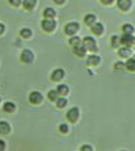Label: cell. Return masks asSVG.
I'll return each mask as SVG.
<instances>
[{
  "label": "cell",
  "mask_w": 135,
  "mask_h": 151,
  "mask_svg": "<svg viewBox=\"0 0 135 151\" xmlns=\"http://www.w3.org/2000/svg\"><path fill=\"white\" fill-rule=\"evenodd\" d=\"M47 96H49V99H50V100L56 101V100L58 99V96H59V94H58L57 90H51V91L49 92V94H47Z\"/></svg>",
  "instance_id": "cell-23"
},
{
  "label": "cell",
  "mask_w": 135,
  "mask_h": 151,
  "mask_svg": "<svg viewBox=\"0 0 135 151\" xmlns=\"http://www.w3.org/2000/svg\"><path fill=\"white\" fill-rule=\"evenodd\" d=\"M91 31H92L95 34L99 35V34H102V33H103L104 27H103V25H102L101 22H95V24L91 26Z\"/></svg>",
  "instance_id": "cell-10"
},
{
  "label": "cell",
  "mask_w": 135,
  "mask_h": 151,
  "mask_svg": "<svg viewBox=\"0 0 135 151\" xmlns=\"http://www.w3.org/2000/svg\"><path fill=\"white\" fill-rule=\"evenodd\" d=\"M69 42H70V45H72L73 47H76V46H79L81 45V38L79 37H72V38H70V40H69Z\"/></svg>",
  "instance_id": "cell-22"
},
{
  "label": "cell",
  "mask_w": 135,
  "mask_h": 151,
  "mask_svg": "<svg viewBox=\"0 0 135 151\" xmlns=\"http://www.w3.org/2000/svg\"><path fill=\"white\" fill-rule=\"evenodd\" d=\"M28 100H30L32 104H39V103H41V100H43V96H41V93L38 92V91H33V92L30 93Z\"/></svg>",
  "instance_id": "cell-6"
},
{
  "label": "cell",
  "mask_w": 135,
  "mask_h": 151,
  "mask_svg": "<svg viewBox=\"0 0 135 151\" xmlns=\"http://www.w3.org/2000/svg\"><path fill=\"white\" fill-rule=\"evenodd\" d=\"M73 52H75V54L78 55V57H84L85 53H86V48H85L83 45H79V46H76V47L73 48Z\"/></svg>",
  "instance_id": "cell-12"
},
{
  "label": "cell",
  "mask_w": 135,
  "mask_h": 151,
  "mask_svg": "<svg viewBox=\"0 0 135 151\" xmlns=\"http://www.w3.org/2000/svg\"><path fill=\"white\" fill-rule=\"evenodd\" d=\"M9 130H11V126H9V124H8L7 122H4V120L0 122V133H1V134L8 133Z\"/></svg>",
  "instance_id": "cell-13"
},
{
  "label": "cell",
  "mask_w": 135,
  "mask_h": 151,
  "mask_svg": "<svg viewBox=\"0 0 135 151\" xmlns=\"http://www.w3.org/2000/svg\"><path fill=\"white\" fill-rule=\"evenodd\" d=\"M99 61H101V58L98 55H96V54H91V55L88 57V64L89 65L95 66V65H98Z\"/></svg>",
  "instance_id": "cell-11"
},
{
  "label": "cell",
  "mask_w": 135,
  "mask_h": 151,
  "mask_svg": "<svg viewBox=\"0 0 135 151\" xmlns=\"http://www.w3.org/2000/svg\"><path fill=\"white\" fill-rule=\"evenodd\" d=\"M20 35L26 39V38H30V37L32 35V32H31L30 28H22V29L20 31Z\"/></svg>",
  "instance_id": "cell-25"
},
{
  "label": "cell",
  "mask_w": 135,
  "mask_h": 151,
  "mask_svg": "<svg viewBox=\"0 0 135 151\" xmlns=\"http://www.w3.org/2000/svg\"><path fill=\"white\" fill-rule=\"evenodd\" d=\"M56 104H57V106H58L59 109H63V107L68 104V100H66L65 98H58V99L56 100Z\"/></svg>",
  "instance_id": "cell-26"
},
{
  "label": "cell",
  "mask_w": 135,
  "mask_h": 151,
  "mask_svg": "<svg viewBox=\"0 0 135 151\" xmlns=\"http://www.w3.org/2000/svg\"><path fill=\"white\" fill-rule=\"evenodd\" d=\"M59 131H60L62 133H66V132L69 131V126H68L66 124H60V125H59Z\"/></svg>",
  "instance_id": "cell-27"
},
{
  "label": "cell",
  "mask_w": 135,
  "mask_h": 151,
  "mask_svg": "<svg viewBox=\"0 0 135 151\" xmlns=\"http://www.w3.org/2000/svg\"><path fill=\"white\" fill-rule=\"evenodd\" d=\"M123 66H124V64H123V63H121V61H118V63H116V64H115V68H116V70L122 68Z\"/></svg>",
  "instance_id": "cell-30"
},
{
  "label": "cell",
  "mask_w": 135,
  "mask_h": 151,
  "mask_svg": "<svg viewBox=\"0 0 135 151\" xmlns=\"http://www.w3.org/2000/svg\"><path fill=\"white\" fill-rule=\"evenodd\" d=\"M120 44H121V38L117 37V35H112L111 37V45H112V47H118Z\"/></svg>",
  "instance_id": "cell-24"
},
{
  "label": "cell",
  "mask_w": 135,
  "mask_h": 151,
  "mask_svg": "<svg viewBox=\"0 0 135 151\" xmlns=\"http://www.w3.org/2000/svg\"><path fill=\"white\" fill-rule=\"evenodd\" d=\"M14 110H15V104H14V103H12V101H6V103L4 104V111H5V112L11 113V112H13Z\"/></svg>",
  "instance_id": "cell-18"
},
{
  "label": "cell",
  "mask_w": 135,
  "mask_h": 151,
  "mask_svg": "<svg viewBox=\"0 0 135 151\" xmlns=\"http://www.w3.org/2000/svg\"><path fill=\"white\" fill-rule=\"evenodd\" d=\"M66 117H68V119H69L70 122L75 123V122L78 119V117H79V110H78V107H71V109L68 111Z\"/></svg>",
  "instance_id": "cell-5"
},
{
  "label": "cell",
  "mask_w": 135,
  "mask_h": 151,
  "mask_svg": "<svg viewBox=\"0 0 135 151\" xmlns=\"http://www.w3.org/2000/svg\"><path fill=\"white\" fill-rule=\"evenodd\" d=\"M83 46L86 48V50H90V51H96L97 47H96V41L94 38L91 37H85L83 39Z\"/></svg>",
  "instance_id": "cell-2"
},
{
  "label": "cell",
  "mask_w": 135,
  "mask_h": 151,
  "mask_svg": "<svg viewBox=\"0 0 135 151\" xmlns=\"http://www.w3.org/2000/svg\"><path fill=\"white\" fill-rule=\"evenodd\" d=\"M57 92H58V94H60V96H66V94L69 93V87H68V85H65V84L58 85Z\"/></svg>",
  "instance_id": "cell-15"
},
{
  "label": "cell",
  "mask_w": 135,
  "mask_h": 151,
  "mask_svg": "<svg viewBox=\"0 0 135 151\" xmlns=\"http://www.w3.org/2000/svg\"><path fill=\"white\" fill-rule=\"evenodd\" d=\"M33 57H34V55H33V53H32V51H31V50H24V51L21 52V55H20L21 60H22L24 63H26V64L32 63Z\"/></svg>",
  "instance_id": "cell-7"
},
{
  "label": "cell",
  "mask_w": 135,
  "mask_h": 151,
  "mask_svg": "<svg viewBox=\"0 0 135 151\" xmlns=\"http://www.w3.org/2000/svg\"><path fill=\"white\" fill-rule=\"evenodd\" d=\"M53 1H54L56 4H59V5H60V4H63L65 0H53Z\"/></svg>",
  "instance_id": "cell-34"
},
{
  "label": "cell",
  "mask_w": 135,
  "mask_h": 151,
  "mask_svg": "<svg viewBox=\"0 0 135 151\" xmlns=\"http://www.w3.org/2000/svg\"><path fill=\"white\" fill-rule=\"evenodd\" d=\"M122 31H123L124 34H133V32H134V26L130 25V24H124V25L122 26Z\"/></svg>",
  "instance_id": "cell-19"
},
{
  "label": "cell",
  "mask_w": 135,
  "mask_h": 151,
  "mask_svg": "<svg viewBox=\"0 0 135 151\" xmlns=\"http://www.w3.org/2000/svg\"><path fill=\"white\" fill-rule=\"evenodd\" d=\"M95 21H96L95 14H86V15L84 17V22H85L86 25H89V26H92V25L95 24Z\"/></svg>",
  "instance_id": "cell-17"
},
{
  "label": "cell",
  "mask_w": 135,
  "mask_h": 151,
  "mask_svg": "<svg viewBox=\"0 0 135 151\" xmlns=\"http://www.w3.org/2000/svg\"><path fill=\"white\" fill-rule=\"evenodd\" d=\"M41 27H43V29L44 31H46V32H52L54 28H56V21L53 20V19H44L43 21H41Z\"/></svg>",
  "instance_id": "cell-1"
},
{
  "label": "cell",
  "mask_w": 135,
  "mask_h": 151,
  "mask_svg": "<svg viewBox=\"0 0 135 151\" xmlns=\"http://www.w3.org/2000/svg\"><path fill=\"white\" fill-rule=\"evenodd\" d=\"M123 151H124V150H123Z\"/></svg>",
  "instance_id": "cell-35"
},
{
  "label": "cell",
  "mask_w": 135,
  "mask_h": 151,
  "mask_svg": "<svg viewBox=\"0 0 135 151\" xmlns=\"http://www.w3.org/2000/svg\"><path fill=\"white\" fill-rule=\"evenodd\" d=\"M5 31V25L4 24H0V34H2Z\"/></svg>",
  "instance_id": "cell-33"
},
{
  "label": "cell",
  "mask_w": 135,
  "mask_h": 151,
  "mask_svg": "<svg viewBox=\"0 0 135 151\" xmlns=\"http://www.w3.org/2000/svg\"><path fill=\"white\" fill-rule=\"evenodd\" d=\"M5 146H6V145H5V142L0 139V151H4V150H5Z\"/></svg>",
  "instance_id": "cell-31"
},
{
  "label": "cell",
  "mask_w": 135,
  "mask_h": 151,
  "mask_svg": "<svg viewBox=\"0 0 135 151\" xmlns=\"http://www.w3.org/2000/svg\"><path fill=\"white\" fill-rule=\"evenodd\" d=\"M118 54H120L122 58H128V57H130V54H131V50H130L129 47H121V48L118 50Z\"/></svg>",
  "instance_id": "cell-14"
},
{
  "label": "cell",
  "mask_w": 135,
  "mask_h": 151,
  "mask_svg": "<svg viewBox=\"0 0 135 151\" xmlns=\"http://www.w3.org/2000/svg\"><path fill=\"white\" fill-rule=\"evenodd\" d=\"M126 67L130 71H135V57L128 59V61L126 63Z\"/></svg>",
  "instance_id": "cell-21"
},
{
  "label": "cell",
  "mask_w": 135,
  "mask_h": 151,
  "mask_svg": "<svg viewBox=\"0 0 135 151\" xmlns=\"http://www.w3.org/2000/svg\"><path fill=\"white\" fill-rule=\"evenodd\" d=\"M8 1H9V4L13 5V6H19V5L21 4V0H8Z\"/></svg>",
  "instance_id": "cell-29"
},
{
  "label": "cell",
  "mask_w": 135,
  "mask_h": 151,
  "mask_svg": "<svg viewBox=\"0 0 135 151\" xmlns=\"http://www.w3.org/2000/svg\"><path fill=\"white\" fill-rule=\"evenodd\" d=\"M63 77H64V71H63L62 68L54 70V71L52 72V74H51V79H52L53 81H59L60 79H63Z\"/></svg>",
  "instance_id": "cell-8"
},
{
  "label": "cell",
  "mask_w": 135,
  "mask_h": 151,
  "mask_svg": "<svg viewBox=\"0 0 135 151\" xmlns=\"http://www.w3.org/2000/svg\"><path fill=\"white\" fill-rule=\"evenodd\" d=\"M81 151H92V147L90 145H83L81 147Z\"/></svg>",
  "instance_id": "cell-28"
},
{
  "label": "cell",
  "mask_w": 135,
  "mask_h": 151,
  "mask_svg": "<svg viewBox=\"0 0 135 151\" xmlns=\"http://www.w3.org/2000/svg\"><path fill=\"white\" fill-rule=\"evenodd\" d=\"M121 44H123L126 47L135 46V38L133 37V34H123L121 38Z\"/></svg>",
  "instance_id": "cell-3"
},
{
  "label": "cell",
  "mask_w": 135,
  "mask_h": 151,
  "mask_svg": "<svg viewBox=\"0 0 135 151\" xmlns=\"http://www.w3.org/2000/svg\"><path fill=\"white\" fill-rule=\"evenodd\" d=\"M112 1L114 0H101V2H103L104 5H110V4H112Z\"/></svg>",
  "instance_id": "cell-32"
},
{
  "label": "cell",
  "mask_w": 135,
  "mask_h": 151,
  "mask_svg": "<svg viewBox=\"0 0 135 151\" xmlns=\"http://www.w3.org/2000/svg\"><path fill=\"white\" fill-rule=\"evenodd\" d=\"M78 29H79V24H78V22H69V24H66L65 27H64L65 33L69 34V35L75 34Z\"/></svg>",
  "instance_id": "cell-4"
},
{
  "label": "cell",
  "mask_w": 135,
  "mask_h": 151,
  "mask_svg": "<svg viewBox=\"0 0 135 151\" xmlns=\"http://www.w3.org/2000/svg\"><path fill=\"white\" fill-rule=\"evenodd\" d=\"M44 17L46 18V19H52L54 15H56V11L52 8V7H47V8H45V11H44Z\"/></svg>",
  "instance_id": "cell-16"
},
{
  "label": "cell",
  "mask_w": 135,
  "mask_h": 151,
  "mask_svg": "<svg viewBox=\"0 0 135 151\" xmlns=\"http://www.w3.org/2000/svg\"><path fill=\"white\" fill-rule=\"evenodd\" d=\"M37 4V0H24L22 1V5L26 9H32Z\"/></svg>",
  "instance_id": "cell-20"
},
{
  "label": "cell",
  "mask_w": 135,
  "mask_h": 151,
  "mask_svg": "<svg viewBox=\"0 0 135 151\" xmlns=\"http://www.w3.org/2000/svg\"><path fill=\"white\" fill-rule=\"evenodd\" d=\"M117 6L122 11H128L131 6V0H117Z\"/></svg>",
  "instance_id": "cell-9"
}]
</instances>
